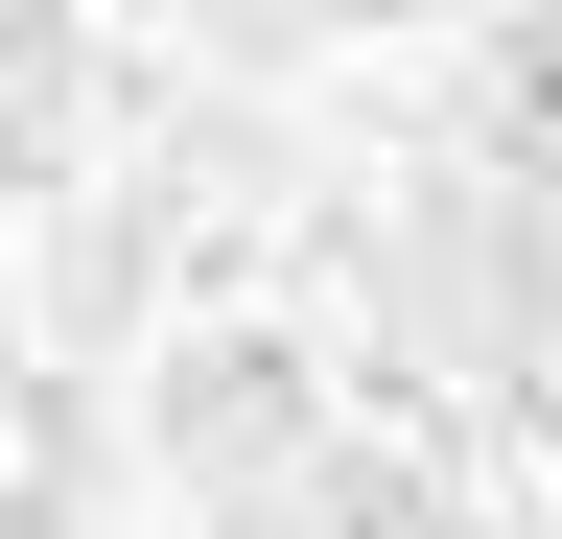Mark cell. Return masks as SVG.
Listing matches in <instances>:
<instances>
[{"instance_id":"6da1fadb","label":"cell","mask_w":562,"mask_h":539,"mask_svg":"<svg viewBox=\"0 0 562 539\" xmlns=\"http://www.w3.org/2000/svg\"><path fill=\"white\" fill-rule=\"evenodd\" d=\"M351 24H398V0H351Z\"/></svg>"}]
</instances>
